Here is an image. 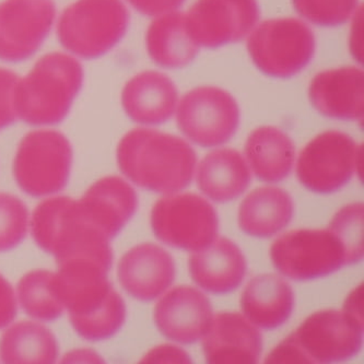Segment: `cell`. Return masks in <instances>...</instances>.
<instances>
[{"instance_id": "1", "label": "cell", "mask_w": 364, "mask_h": 364, "mask_svg": "<svg viewBox=\"0 0 364 364\" xmlns=\"http://www.w3.org/2000/svg\"><path fill=\"white\" fill-rule=\"evenodd\" d=\"M111 267L89 258L58 264L57 294L71 325L85 341L111 338L123 327L126 305L107 279Z\"/></svg>"}, {"instance_id": "2", "label": "cell", "mask_w": 364, "mask_h": 364, "mask_svg": "<svg viewBox=\"0 0 364 364\" xmlns=\"http://www.w3.org/2000/svg\"><path fill=\"white\" fill-rule=\"evenodd\" d=\"M116 156L128 180L159 194L186 188L196 170V152L188 142L149 128H137L124 136Z\"/></svg>"}, {"instance_id": "3", "label": "cell", "mask_w": 364, "mask_h": 364, "mask_svg": "<svg viewBox=\"0 0 364 364\" xmlns=\"http://www.w3.org/2000/svg\"><path fill=\"white\" fill-rule=\"evenodd\" d=\"M82 83L83 68L76 58L64 53L43 56L14 89L18 119L32 126L62 123Z\"/></svg>"}, {"instance_id": "4", "label": "cell", "mask_w": 364, "mask_h": 364, "mask_svg": "<svg viewBox=\"0 0 364 364\" xmlns=\"http://www.w3.org/2000/svg\"><path fill=\"white\" fill-rule=\"evenodd\" d=\"M362 343L363 319L343 310L319 311L277 346L265 363H337L358 355Z\"/></svg>"}, {"instance_id": "5", "label": "cell", "mask_w": 364, "mask_h": 364, "mask_svg": "<svg viewBox=\"0 0 364 364\" xmlns=\"http://www.w3.org/2000/svg\"><path fill=\"white\" fill-rule=\"evenodd\" d=\"M31 231L36 243L54 256L57 265L89 258L112 267L111 241L81 217L75 199L58 196L42 201L32 215Z\"/></svg>"}, {"instance_id": "6", "label": "cell", "mask_w": 364, "mask_h": 364, "mask_svg": "<svg viewBox=\"0 0 364 364\" xmlns=\"http://www.w3.org/2000/svg\"><path fill=\"white\" fill-rule=\"evenodd\" d=\"M128 26L129 12L122 0H77L60 16L57 36L71 54L95 60L115 48Z\"/></svg>"}, {"instance_id": "7", "label": "cell", "mask_w": 364, "mask_h": 364, "mask_svg": "<svg viewBox=\"0 0 364 364\" xmlns=\"http://www.w3.org/2000/svg\"><path fill=\"white\" fill-rule=\"evenodd\" d=\"M315 50L310 26L294 18L266 20L254 28L247 40L254 64L272 78L296 76L310 64Z\"/></svg>"}, {"instance_id": "8", "label": "cell", "mask_w": 364, "mask_h": 364, "mask_svg": "<svg viewBox=\"0 0 364 364\" xmlns=\"http://www.w3.org/2000/svg\"><path fill=\"white\" fill-rule=\"evenodd\" d=\"M73 149L60 132L34 130L20 142L14 176L20 188L33 197L57 194L70 176Z\"/></svg>"}, {"instance_id": "9", "label": "cell", "mask_w": 364, "mask_h": 364, "mask_svg": "<svg viewBox=\"0 0 364 364\" xmlns=\"http://www.w3.org/2000/svg\"><path fill=\"white\" fill-rule=\"evenodd\" d=\"M151 228L162 243L196 252L217 237L219 219L213 205L199 195L170 194L152 208Z\"/></svg>"}, {"instance_id": "10", "label": "cell", "mask_w": 364, "mask_h": 364, "mask_svg": "<svg viewBox=\"0 0 364 364\" xmlns=\"http://www.w3.org/2000/svg\"><path fill=\"white\" fill-rule=\"evenodd\" d=\"M272 264L296 282L328 276L347 265L345 250L331 230H294L278 237L270 247Z\"/></svg>"}, {"instance_id": "11", "label": "cell", "mask_w": 364, "mask_h": 364, "mask_svg": "<svg viewBox=\"0 0 364 364\" xmlns=\"http://www.w3.org/2000/svg\"><path fill=\"white\" fill-rule=\"evenodd\" d=\"M360 147L338 130H329L311 140L296 162L301 184L316 194H333L350 182L359 162Z\"/></svg>"}, {"instance_id": "12", "label": "cell", "mask_w": 364, "mask_h": 364, "mask_svg": "<svg viewBox=\"0 0 364 364\" xmlns=\"http://www.w3.org/2000/svg\"><path fill=\"white\" fill-rule=\"evenodd\" d=\"M178 128L200 147H217L237 133L240 109L235 97L215 87H200L181 100L176 112Z\"/></svg>"}, {"instance_id": "13", "label": "cell", "mask_w": 364, "mask_h": 364, "mask_svg": "<svg viewBox=\"0 0 364 364\" xmlns=\"http://www.w3.org/2000/svg\"><path fill=\"white\" fill-rule=\"evenodd\" d=\"M259 14L257 0H197L185 23L199 48H217L250 36Z\"/></svg>"}, {"instance_id": "14", "label": "cell", "mask_w": 364, "mask_h": 364, "mask_svg": "<svg viewBox=\"0 0 364 364\" xmlns=\"http://www.w3.org/2000/svg\"><path fill=\"white\" fill-rule=\"evenodd\" d=\"M55 17L52 0L0 3V60L20 63L33 56L52 31Z\"/></svg>"}, {"instance_id": "15", "label": "cell", "mask_w": 364, "mask_h": 364, "mask_svg": "<svg viewBox=\"0 0 364 364\" xmlns=\"http://www.w3.org/2000/svg\"><path fill=\"white\" fill-rule=\"evenodd\" d=\"M213 319L209 299L196 288L180 286L171 290L154 309V323L170 341L191 345L203 338Z\"/></svg>"}, {"instance_id": "16", "label": "cell", "mask_w": 364, "mask_h": 364, "mask_svg": "<svg viewBox=\"0 0 364 364\" xmlns=\"http://www.w3.org/2000/svg\"><path fill=\"white\" fill-rule=\"evenodd\" d=\"M122 288L138 301L156 300L176 280L172 256L156 244L144 243L128 251L119 263Z\"/></svg>"}, {"instance_id": "17", "label": "cell", "mask_w": 364, "mask_h": 364, "mask_svg": "<svg viewBox=\"0 0 364 364\" xmlns=\"http://www.w3.org/2000/svg\"><path fill=\"white\" fill-rule=\"evenodd\" d=\"M76 203L81 217L112 241L135 215L138 197L123 178L107 176L95 183Z\"/></svg>"}, {"instance_id": "18", "label": "cell", "mask_w": 364, "mask_h": 364, "mask_svg": "<svg viewBox=\"0 0 364 364\" xmlns=\"http://www.w3.org/2000/svg\"><path fill=\"white\" fill-rule=\"evenodd\" d=\"M203 350L211 364L257 363L263 351V337L255 325L239 313L213 317L203 336Z\"/></svg>"}, {"instance_id": "19", "label": "cell", "mask_w": 364, "mask_h": 364, "mask_svg": "<svg viewBox=\"0 0 364 364\" xmlns=\"http://www.w3.org/2000/svg\"><path fill=\"white\" fill-rule=\"evenodd\" d=\"M309 97L314 109L329 119H359L364 111L363 70L343 67L319 73L311 82Z\"/></svg>"}, {"instance_id": "20", "label": "cell", "mask_w": 364, "mask_h": 364, "mask_svg": "<svg viewBox=\"0 0 364 364\" xmlns=\"http://www.w3.org/2000/svg\"><path fill=\"white\" fill-rule=\"evenodd\" d=\"M188 267L192 279L203 290L225 294L241 286L247 264L237 244L227 237H215L205 249L193 252Z\"/></svg>"}, {"instance_id": "21", "label": "cell", "mask_w": 364, "mask_h": 364, "mask_svg": "<svg viewBox=\"0 0 364 364\" xmlns=\"http://www.w3.org/2000/svg\"><path fill=\"white\" fill-rule=\"evenodd\" d=\"M178 95L173 81L158 71H144L130 79L122 92L124 111L141 125H161L178 107Z\"/></svg>"}, {"instance_id": "22", "label": "cell", "mask_w": 364, "mask_h": 364, "mask_svg": "<svg viewBox=\"0 0 364 364\" xmlns=\"http://www.w3.org/2000/svg\"><path fill=\"white\" fill-rule=\"evenodd\" d=\"M241 308L252 324L272 331L282 326L294 312V291L278 274H259L244 289Z\"/></svg>"}, {"instance_id": "23", "label": "cell", "mask_w": 364, "mask_h": 364, "mask_svg": "<svg viewBox=\"0 0 364 364\" xmlns=\"http://www.w3.org/2000/svg\"><path fill=\"white\" fill-rule=\"evenodd\" d=\"M290 194L276 186L254 189L239 208V227L250 237L268 239L288 227L294 218Z\"/></svg>"}, {"instance_id": "24", "label": "cell", "mask_w": 364, "mask_h": 364, "mask_svg": "<svg viewBox=\"0 0 364 364\" xmlns=\"http://www.w3.org/2000/svg\"><path fill=\"white\" fill-rule=\"evenodd\" d=\"M252 176L245 159L233 149L209 152L197 168V186L215 203H229L245 193Z\"/></svg>"}, {"instance_id": "25", "label": "cell", "mask_w": 364, "mask_h": 364, "mask_svg": "<svg viewBox=\"0 0 364 364\" xmlns=\"http://www.w3.org/2000/svg\"><path fill=\"white\" fill-rule=\"evenodd\" d=\"M246 159L258 180L278 183L294 168L296 147L282 130L272 126L257 128L245 144Z\"/></svg>"}, {"instance_id": "26", "label": "cell", "mask_w": 364, "mask_h": 364, "mask_svg": "<svg viewBox=\"0 0 364 364\" xmlns=\"http://www.w3.org/2000/svg\"><path fill=\"white\" fill-rule=\"evenodd\" d=\"M146 44L151 60L166 69L187 66L199 52V46L187 31L185 14L176 11L159 16L151 22Z\"/></svg>"}, {"instance_id": "27", "label": "cell", "mask_w": 364, "mask_h": 364, "mask_svg": "<svg viewBox=\"0 0 364 364\" xmlns=\"http://www.w3.org/2000/svg\"><path fill=\"white\" fill-rule=\"evenodd\" d=\"M58 343L54 333L34 322L12 325L0 339V358L4 363H54Z\"/></svg>"}, {"instance_id": "28", "label": "cell", "mask_w": 364, "mask_h": 364, "mask_svg": "<svg viewBox=\"0 0 364 364\" xmlns=\"http://www.w3.org/2000/svg\"><path fill=\"white\" fill-rule=\"evenodd\" d=\"M17 291L20 306L32 318L52 322L64 313V305L57 294L53 272L46 270L28 272L20 279Z\"/></svg>"}, {"instance_id": "29", "label": "cell", "mask_w": 364, "mask_h": 364, "mask_svg": "<svg viewBox=\"0 0 364 364\" xmlns=\"http://www.w3.org/2000/svg\"><path fill=\"white\" fill-rule=\"evenodd\" d=\"M328 229L336 235L345 250L347 265L363 258V203H350L333 215Z\"/></svg>"}, {"instance_id": "30", "label": "cell", "mask_w": 364, "mask_h": 364, "mask_svg": "<svg viewBox=\"0 0 364 364\" xmlns=\"http://www.w3.org/2000/svg\"><path fill=\"white\" fill-rule=\"evenodd\" d=\"M28 211L23 201L0 193V253L11 251L28 235Z\"/></svg>"}, {"instance_id": "31", "label": "cell", "mask_w": 364, "mask_h": 364, "mask_svg": "<svg viewBox=\"0 0 364 364\" xmlns=\"http://www.w3.org/2000/svg\"><path fill=\"white\" fill-rule=\"evenodd\" d=\"M296 12L315 26L333 28L353 17L359 0H292Z\"/></svg>"}, {"instance_id": "32", "label": "cell", "mask_w": 364, "mask_h": 364, "mask_svg": "<svg viewBox=\"0 0 364 364\" xmlns=\"http://www.w3.org/2000/svg\"><path fill=\"white\" fill-rule=\"evenodd\" d=\"M18 80L19 78L14 71L0 68V130L17 121L14 97Z\"/></svg>"}, {"instance_id": "33", "label": "cell", "mask_w": 364, "mask_h": 364, "mask_svg": "<svg viewBox=\"0 0 364 364\" xmlns=\"http://www.w3.org/2000/svg\"><path fill=\"white\" fill-rule=\"evenodd\" d=\"M134 9L148 17H159L176 11L185 0H126Z\"/></svg>"}, {"instance_id": "34", "label": "cell", "mask_w": 364, "mask_h": 364, "mask_svg": "<svg viewBox=\"0 0 364 364\" xmlns=\"http://www.w3.org/2000/svg\"><path fill=\"white\" fill-rule=\"evenodd\" d=\"M17 315V301L14 289L0 274V329L9 326Z\"/></svg>"}, {"instance_id": "35", "label": "cell", "mask_w": 364, "mask_h": 364, "mask_svg": "<svg viewBox=\"0 0 364 364\" xmlns=\"http://www.w3.org/2000/svg\"><path fill=\"white\" fill-rule=\"evenodd\" d=\"M142 363H189L188 355L180 348L164 345L154 349L142 359Z\"/></svg>"}]
</instances>
